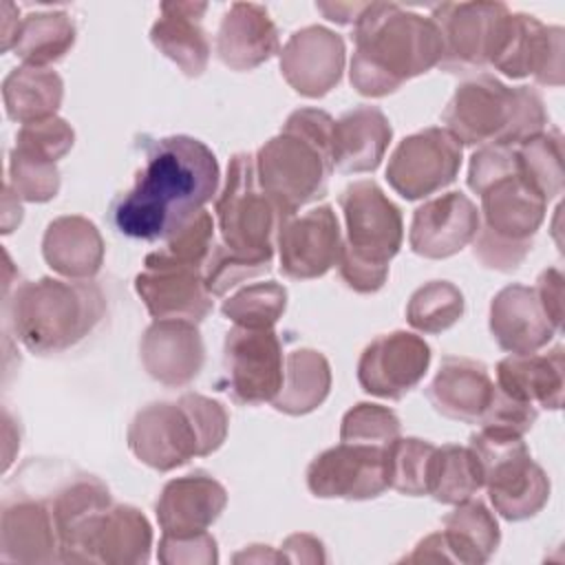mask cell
Wrapping results in <instances>:
<instances>
[{
	"label": "cell",
	"mask_w": 565,
	"mask_h": 565,
	"mask_svg": "<svg viewBox=\"0 0 565 565\" xmlns=\"http://www.w3.org/2000/svg\"><path fill=\"white\" fill-rule=\"evenodd\" d=\"M218 161L199 139L172 135L146 146L135 185L115 199L110 221L119 234L166 241L216 194Z\"/></svg>",
	"instance_id": "1"
},
{
	"label": "cell",
	"mask_w": 565,
	"mask_h": 565,
	"mask_svg": "<svg viewBox=\"0 0 565 565\" xmlns=\"http://www.w3.org/2000/svg\"><path fill=\"white\" fill-rule=\"evenodd\" d=\"M351 86L366 97L395 93L404 82L439 66L444 44L433 18L393 2H369L353 24Z\"/></svg>",
	"instance_id": "2"
},
{
	"label": "cell",
	"mask_w": 565,
	"mask_h": 565,
	"mask_svg": "<svg viewBox=\"0 0 565 565\" xmlns=\"http://www.w3.org/2000/svg\"><path fill=\"white\" fill-rule=\"evenodd\" d=\"M333 124L324 110L298 108L258 148V183L285 214L294 216L298 207L324 196L333 172Z\"/></svg>",
	"instance_id": "3"
},
{
	"label": "cell",
	"mask_w": 565,
	"mask_h": 565,
	"mask_svg": "<svg viewBox=\"0 0 565 565\" xmlns=\"http://www.w3.org/2000/svg\"><path fill=\"white\" fill-rule=\"evenodd\" d=\"M106 296L93 280L40 278L18 285L7 300L15 338L35 355L62 353L82 342L104 318Z\"/></svg>",
	"instance_id": "4"
},
{
	"label": "cell",
	"mask_w": 565,
	"mask_h": 565,
	"mask_svg": "<svg viewBox=\"0 0 565 565\" xmlns=\"http://www.w3.org/2000/svg\"><path fill=\"white\" fill-rule=\"evenodd\" d=\"M444 128L461 146H519L547 126L541 95L530 86H505L481 73L457 86L441 113Z\"/></svg>",
	"instance_id": "5"
},
{
	"label": "cell",
	"mask_w": 565,
	"mask_h": 565,
	"mask_svg": "<svg viewBox=\"0 0 565 565\" xmlns=\"http://www.w3.org/2000/svg\"><path fill=\"white\" fill-rule=\"evenodd\" d=\"M347 238L340 252V276L358 294H375L388 278V265L402 247L399 207L371 181H353L340 194Z\"/></svg>",
	"instance_id": "6"
},
{
	"label": "cell",
	"mask_w": 565,
	"mask_h": 565,
	"mask_svg": "<svg viewBox=\"0 0 565 565\" xmlns=\"http://www.w3.org/2000/svg\"><path fill=\"white\" fill-rule=\"evenodd\" d=\"M479 199L481 223L472 252L483 267L514 271L532 249L547 199L521 174V168L490 183Z\"/></svg>",
	"instance_id": "7"
},
{
	"label": "cell",
	"mask_w": 565,
	"mask_h": 565,
	"mask_svg": "<svg viewBox=\"0 0 565 565\" xmlns=\"http://www.w3.org/2000/svg\"><path fill=\"white\" fill-rule=\"evenodd\" d=\"M468 448L479 459L483 488L497 514L525 521L543 510L550 499V479L532 459L523 435L494 426H479Z\"/></svg>",
	"instance_id": "8"
},
{
	"label": "cell",
	"mask_w": 565,
	"mask_h": 565,
	"mask_svg": "<svg viewBox=\"0 0 565 565\" xmlns=\"http://www.w3.org/2000/svg\"><path fill=\"white\" fill-rule=\"evenodd\" d=\"M221 243L245 258L274 263L278 230L291 216L260 188L249 152L230 159L223 188L214 203Z\"/></svg>",
	"instance_id": "9"
},
{
	"label": "cell",
	"mask_w": 565,
	"mask_h": 565,
	"mask_svg": "<svg viewBox=\"0 0 565 565\" xmlns=\"http://www.w3.org/2000/svg\"><path fill=\"white\" fill-rule=\"evenodd\" d=\"M227 395L243 406L274 402L285 377V355L274 329L234 324L223 342Z\"/></svg>",
	"instance_id": "10"
},
{
	"label": "cell",
	"mask_w": 565,
	"mask_h": 565,
	"mask_svg": "<svg viewBox=\"0 0 565 565\" xmlns=\"http://www.w3.org/2000/svg\"><path fill=\"white\" fill-rule=\"evenodd\" d=\"M510 9L503 2H441L433 7V22L441 33L439 68L455 75L490 66L494 44Z\"/></svg>",
	"instance_id": "11"
},
{
	"label": "cell",
	"mask_w": 565,
	"mask_h": 565,
	"mask_svg": "<svg viewBox=\"0 0 565 565\" xmlns=\"http://www.w3.org/2000/svg\"><path fill=\"white\" fill-rule=\"evenodd\" d=\"M461 148L463 146L441 126L408 135L388 157L386 181L408 201L430 196L457 179Z\"/></svg>",
	"instance_id": "12"
},
{
	"label": "cell",
	"mask_w": 565,
	"mask_h": 565,
	"mask_svg": "<svg viewBox=\"0 0 565 565\" xmlns=\"http://www.w3.org/2000/svg\"><path fill=\"white\" fill-rule=\"evenodd\" d=\"M128 448L157 472H170L194 457H205L199 428L181 399L141 408L128 426Z\"/></svg>",
	"instance_id": "13"
},
{
	"label": "cell",
	"mask_w": 565,
	"mask_h": 565,
	"mask_svg": "<svg viewBox=\"0 0 565 565\" xmlns=\"http://www.w3.org/2000/svg\"><path fill=\"white\" fill-rule=\"evenodd\" d=\"M563 29L545 26L534 15L508 13L494 44L490 66L505 77L532 75L536 84L563 86Z\"/></svg>",
	"instance_id": "14"
},
{
	"label": "cell",
	"mask_w": 565,
	"mask_h": 565,
	"mask_svg": "<svg viewBox=\"0 0 565 565\" xmlns=\"http://www.w3.org/2000/svg\"><path fill=\"white\" fill-rule=\"evenodd\" d=\"M135 291L154 320L201 322L212 311L203 269L185 265L163 249L150 252L135 276Z\"/></svg>",
	"instance_id": "15"
},
{
	"label": "cell",
	"mask_w": 565,
	"mask_h": 565,
	"mask_svg": "<svg viewBox=\"0 0 565 565\" xmlns=\"http://www.w3.org/2000/svg\"><path fill=\"white\" fill-rule=\"evenodd\" d=\"M386 450L369 444L340 441L320 452L307 468V488L318 499L364 501L388 488Z\"/></svg>",
	"instance_id": "16"
},
{
	"label": "cell",
	"mask_w": 565,
	"mask_h": 565,
	"mask_svg": "<svg viewBox=\"0 0 565 565\" xmlns=\"http://www.w3.org/2000/svg\"><path fill=\"white\" fill-rule=\"evenodd\" d=\"M428 364L430 347L422 335L393 331L364 347L358 360V382L369 395L402 399L422 382Z\"/></svg>",
	"instance_id": "17"
},
{
	"label": "cell",
	"mask_w": 565,
	"mask_h": 565,
	"mask_svg": "<svg viewBox=\"0 0 565 565\" xmlns=\"http://www.w3.org/2000/svg\"><path fill=\"white\" fill-rule=\"evenodd\" d=\"M280 271L294 280L324 276L340 260L342 234L331 205H318L282 223L276 236Z\"/></svg>",
	"instance_id": "18"
},
{
	"label": "cell",
	"mask_w": 565,
	"mask_h": 565,
	"mask_svg": "<svg viewBox=\"0 0 565 565\" xmlns=\"http://www.w3.org/2000/svg\"><path fill=\"white\" fill-rule=\"evenodd\" d=\"M110 505L108 486L93 475H79L57 490L51 510L60 536V561L95 563L93 539Z\"/></svg>",
	"instance_id": "19"
},
{
	"label": "cell",
	"mask_w": 565,
	"mask_h": 565,
	"mask_svg": "<svg viewBox=\"0 0 565 565\" xmlns=\"http://www.w3.org/2000/svg\"><path fill=\"white\" fill-rule=\"evenodd\" d=\"M344 42L327 26H305L289 35L280 49L285 82L305 97H322L338 86L344 71Z\"/></svg>",
	"instance_id": "20"
},
{
	"label": "cell",
	"mask_w": 565,
	"mask_h": 565,
	"mask_svg": "<svg viewBox=\"0 0 565 565\" xmlns=\"http://www.w3.org/2000/svg\"><path fill=\"white\" fill-rule=\"evenodd\" d=\"M479 223V210L463 192H446L415 210L408 243L417 256L448 258L475 241Z\"/></svg>",
	"instance_id": "21"
},
{
	"label": "cell",
	"mask_w": 565,
	"mask_h": 565,
	"mask_svg": "<svg viewBox=\"0 0 565 565\" xmlns=\"http://www.w3.org/2000/svg\"><path fill=\"white\" fill-rule=\"evenodd\" d=\"M139 355L152 380L179 388L201 373L205 347L196 322L154 320L141 335Z\"/></svg>",
	"instance_id": "22"
},
{
	"label": "cell",
	"mask_w": 565,
	"mask_h": 565,
	"mask_svg": "<svg viewBox=\"0 0 565 565\" xmlns=\"http://www.w3.org/2000/svg\"><path fill=\"white\" fill-rule=\"evenodd\" d=\"M227 505V490L201 470L170 479L154 505L159 527L168 536L207 532Z\"/></svg>",
	"instance_id": "23"
},
{
	"label": "cell",
	"mask_w": 565,
	"mask_h": 565,
	"mask_svg": "<svg viewBox=\"0 0 565 565\" xmlns=\"http://www.w3.org/2000/svg\"><path fill=\"white\" fill-rule=\"evenodd\" d=\"M494 382L483 362L463 355H444L437 375L426 388L430 406L455 422L479 424L494 397Z\"/></svg>",
	"instance_id": "24"
},
{
	"label": "cell",
	"mask_w": 565,
	"mask_h": 565,
	"mask_svg": "<svg viewBox=\"0 0 565 565\" xmlns=\"http://www.w3.org/2000/svg\"><path fill=\"white\" fill-rule=\"evenodd\" d=\"M0 556L9 563L60 561V536L51 501L18 497L2 503Z\"/></svg>",
	"instance_id": "25"
},
{
	"label": "cell",
	"mask_w": 565,
	"mask_h": 565,
	"mask_svg": "<svg viewBox=\"0 0 565 565\" xmlns=\"http://www.w3.org/2000/svg\"><path fill=\"white\" fill-rule=\"evenodd\" d=\"M490 333L503 351L534 353L558 331L550 322L534 287L508 285L490 302Z\"/></svg>",
	"instance_id": "26"
},
{
	"label": "cell",
	"mask_w": 565,
	"mask_h": 565,
	"mask_svg": "<svg viewBox=\"0 0 565 565\" xmlns=\"http://www.w3.org/2000/svg\"><path fill=\"white\" fill-rule=\"evenodd\" d=\"M216 53L232 71H252L280 53L278 29L267 9L254 2H234L221 20Z\"/></svg>",
	"instance_id": "27"
},
{
	"label": "cell",
	"mask_w": 565,
	"mask_h": 565,
	"mask_svg": "<svg viewBox=\"0 0 565 565\" xmlns=\"http://www.w3.org/2000/svg\"><path fill=\"white\" fill-rule=\"evenodd\" d=\"M497 388L536 408L558 411L565 391L563 347L547 353H510L497 364Z\"/></svg>",
	"instance_id": "28"
},
{
	"label": "cell",
	"mask_w": 565,
	"mask_h": 565,
	"mask_svg": "<svg viewBox=\"0 0 565 565\" xmlns=\"http://www.w3.org/2000/svg\"><path fill=\"white\" fill-rule=\"evenodd\" d=\"M161 15L150 29V42L172 60L183 75L199 77L210 62V40L201 26L205 2H163Z\"/></svg>",
	"instance_id": "29"
},
{
	"label": "cell",
	"mask_w": 565,
	"mask_h": 565,
	"mask_svg": "<svg viewBox=\"0 0 565 565\" xmlns=\"http://www.w3.org/2000/svg\"><path fill=\"white\" fill-rule=\"evenodd\" d=\"M393 128L375 106L347 110L333 124V170L344 174L373 172L391 143Z\"/></svg>",
	"instance_id": "30"
},
{
	"label": "cell",
	"mask_w": 565,
	"mask_h": 565,
	"mask_svg": "<svg viewBox=\"0 0 565 565\" xmlns=\"http://www.w3.org/2000/svg\"><path fill=\"white\" fill-rule=\"evenodd\" d=\"M42 256L53 271L71 280H90L104 263V241L97 225L84 216H60L46 225Z\"/></svg>",
	"instance_id": "31"
},
{
	"label": "cell",
	"mask_w": 565,
	"mask_h": 565,
	"mask_svg": "<svg viewBox=\"0 0 565 565\" xmlns=\"http://www.w3.org/2000/svg\"><path fill=\"white\" fill-rule=\"evenodd\" d=\"M152 547V530L148 519L132 505L117 503L104 514L95 539V563L108 565H139L148 563Z\"/></svg>",
	"instance_id": "32"
},
{
	"label": "cell",
	"mask_w": 565,
	"mask_h": 565,
	"mask_svg": "<svg viewBox=\"0 0 565 565\" xmlns=\"http://www.w3.org/2000/svg\"><path fill=\"white\" fill-rule=\"evenodd\" d=\"M64 97L62 77L42 66H18L2 82V102L7 117L18 124L55 117Z\"/></svg>",
	"instance_id": "33"
},
{
	"label": "cell",
	"mask_w": 565,
	"mask_h": 565,
	"mask_svg": "<svg viewBox=\"0 0 565 565\" xmlns=\"http://www.w3.org/2000/svg\"><path fill=\"white\" fill-rule=\"evenodd\" d=\"M444 541L452 563L481 565L499 547L501 532L494 514L483 501L468 499L444 519Z\"/></svg>",
	"instance_id": "34"
},
{
	"label": "cell",
	"mask_w": 565,
	"mask_h": 565,
	"mask_svg": "<svg viewBox=\"0 0 565 565\" xmlns=\"http://www.w3.org/2000/svg\"><path fill=\"white\" fill-rule=\"evenodd\" d=\"M331 391V366L320 351L296 349L285 358L282 386L271 402L278 413L307 415L316 411Z\"/></svg>",
	"instance_id": "35"
},
{
	"label": "cell",
	"mask_w": 565,
	"mask_h": 565,
	"mask_svg": "<svg viewBox=\"0 0 565 565\" xmlns=\"http://www.w3.org/2000/svg\"><path fill=\"white\" fill-rule=\"evenodd\" d=\"M73 44L75 24L71 15L64 11H40L22 18L13 51L26 66L46 68L60 62Z\"/></svg>",
	"instance_id": "36"
},
{
	"label": "cell",
	"mask_w": 565,
	"mask_h": 565,
	"mask_svg": "<svg viewBox=\"0 0 565 565\" xmlns=\"http://www.w3.org/2000/svg\"><path fill=\"white\" fill-rule=\"evenodd\" d=\"M483 488L479 459L468 446H437L430 470L428 494L446 505H459L472 499Z\"/></svg>",
	"instance_id": "37"
},
{
	"label": "cell",
	"mask_w": 565,
	"mask_h": 565,
	"mask_svg": "<svg viewBox=\"0 0 565 565\" xmlns=\"http://www.w3.org/2000/svg\"><path fill=\"white\" fill-rule=\"evenodd\" d=\"M521 174L550 201L563 192V137L556 128L543 130L514 146Z\"/></svg>",
	"instance_id": "38"
},
{
	"label": "cell",
	"mask_w": 565,
	"mask_h": 565,
	"mask_svg": "<svg viewBox=\"0 0 565 565\" xmlns=\"http://www.w3.org/2000/svg\"><path fill=\"white\" fill-rule=\"evenodd\" d=\"M463 294L448 280H430L413 291L406 320L422 333H441L463 316Z\"/></svg>",
	"instance_id": "39"
},
{
	"label": "cell",
	"mask_w": 565,
	"mask_h": 565,
	"mask_svg": "<svg viewBox=\"0 0 565 565\" xmlns=\"http://www.w3.org/2000/svg\"><path fill=\"white\" fill-rule=\"evenodd\" d=\"M435 450L437 446L426 439L397 437L386 450L388 488L408 497L428 494Z\"/></svg>",
	"instance_id": "40"
},
{
	"label": "cell",
	"mask_w": 565,
	"mask_h": 565,
	"mask_svg": "<svg viewBox=\"0 0 565 565\" xmlns=\"http://www.w3.org/2000/svg\"><path fill=\"white\" fill-rule=\"evenodd\" d=\"M287 309V289L276 282H254L223 300V316L238 327L274 329Z\"/></svg>",
	"instance_id": "41"
},
{
	"label": "cell",
	"mask_w": 565,
	"mask_h": 565,
	"mask_svg": "<svg viewBox=\"0 0 565 565\" xmlns=\"http://www.w3.org/2000/svg\"><path fill=\"white\" fill-rule=\"evenodd\" d=\"M7 183L20 199L31 203H44L51 201L60 190V170L55 161L13 146L9 154Z\"/></svg>",
	"instance_id": "42"
},
{
	"label": "cell",
	"mask_w": 565,
	"mask_h": 565,
	"mask_svg": "<svg viewBox=\"0 0 565 565\" xmlns=\"http://www.w3.org/2000/svg\"><path fill=\"white\" fill-rule=\"evenodd\" d=\"M402 433L399 417L380 404L360 402L344 413L340 424V441L369 444L388 448Z\"/></svg>",
	"instance_id": "43"
},
{
	"label": "cell",
	"mask_w": 565,
	"mask_h": 565,
	"mask_svg": "<svg viewBox=\"0 0 565 565\" xmlns=\"http://www.w3.org/2000/svg\"><path fill=\"white\" fill-rule=\"evenodd\" d=\"M271 269L269 260H254L230 252L223 243L214 245L205 267L203 282L210 296H225L232 287L241 285L247 278H256Z\"/></svg>",
	"instance_id": "44"
},
{
	"label": "cell",
	"mask_w": 565,
	"mask_h": 565,
	"mask_svg": "<svg viewBox=\"0 0 565 565\" xmlns=\"http://www.w3.org/2000/svg\"><path fill=\"white\" fill-rule=\"evenodd\" d=\"M214 245V218L210 212L201 210L172 232L161 249L185 265L203 269Z\"/></svg>",
	"instance_id": "45"
},
{
	"label": "cell",
	"mask_w": 565,
	"mask_h": 565,
	"mask_svg": "<svg viewBox=\"0 0 565 565\" xmlns=\"http://www.w3.org/2000/svg\"><path fill=\"white\" fill-rule=\"evenodd\" d=\"M75 141L73 128L62 117H49L42 121L24 124L15 135V148L44 157L49 161H60Z\"/></svg>",
	"instance_id": "46"
},
{
	"label": "cell",
	"mask_w": 565,
	"mask_h": 565,
	"mask_svg": "<svg viewBox=\"0 0 565 565\" xmlns=\"http://www.w3.org/2000/svg\"><path fill=\"white\" fill-rule=\"evenodd\" d=\"M519 168L516 150L510 146H481L468 168V188L475 194H481L497 179L514 172Z\"/></svg>",
	"instance_id": "47"
},
{
	"label": "cell",
	"mask_w": 565,
	"mask_h": 565,
	"mask_svg": "<svg viewBox=\"0 0 565 565\" xmlns=\"http://www.w3.org/2000/svg\"><path fill=\"white\" fill-rule=\"evenodd\" d=\"M159 561L166 565H212L218 561L216 541L212 534H190V536H168L159 541Z\"/></svg>",
	"instance_id": "48"
},
{
	"label": "cell",
	"mask_w": 565,
	"mask_h": 565,
	"mask_svg": "<svg viewBox=\"0 0 565 565\" xmlns=\"http://www.w3.org/2000/svg\"><path fill=\"white\" fill-rule=\"evenodd\" d=\"M534 291L556 331L563 329V274L556 267H547L536 278Z\"/></svg>",
	"instance_id": "49"
},
{
	"label": "cell",
	"mask_w": 565,
	"mask_h": 565,
	"mask_svg": "<svg viewBox=\"0 0 565 565\" xmlns=\"http://www.w3.org/2000/svg\"><path fill=\"white\" fill-rule=\"evenodd\" d=\"M280 554L287 563H324L327 554L322 543L311 534H291L282 541Z\"/></svg>",
	"instance_id": "50"
},
{
	"label": "cell",
	"mask_w": 565,
	"mask_h": 565,
	"mask_svg": "<svg viewBox=\"0 0 565 565\" xmlns=\"http://www.w3.org/2000/svg\"><path fill=\"white\" fill-rule=\"evenodd\" d=\"M404 563H452L448 545L441 532H433L424 536L408 556L402 558Z\"/></svg>",
	"instance_id": "51"
},
{
	"label": "cell",
	"mask_w": 565,
	"mask_h": 565,
	"mask_svg": "<svg viewBox=\"0 0 565 565\" xmlns=\"http://www.w3.org/2000/svg\"><path fill=\"white\" fill-rule=\"evenodd\" d=\"M369 2H316V9L331 22L355 24Z\"/></svg>",
	"instance_id": "52"
},
{
	"label": "cell",
	"mask_w": 565,
	"mask_h": 565,
	"mask_svg": "<svg viewBox=\"0 0 565 565\" xmlns=\"http://www.w3.org/2000/svg\"><path fill=\"white\" fill-rule=\"evenodd\" d=\"M2 194H4L2 196V232L9 234L22 221V205H20V196L11 190L9 183H4Z\"/></svg>",
	"instance_id": "53"
},
{
	"label": "cell",
	"mask_w": 565,
	"mask_h": 565,
	"mask_svg": "<svg viewBox=\"0 0 565 565\" xmlns=\"http://www.w3.org/2000/svg\"><path fill=\"white\" fill-rule=\"evenodd\" d=\"M15 15H18L15 7L11 2H2V51H9L15 46V38L22 22Z\"/></svg>",
	"instance_id": "54"
},
{
	"label": "cell",
	"mask_w": 565,
	"mask_h": 565,
	"mask_svg": "<svg viewBox=\"0 0 565 565\" xmlns=\"http://www.w3.org/2000/svg\"><path fill=\"white\" fill-rule=\"evenodd\" d=\"M285 561L280 552H274L269 545H249L247 550L234 556V563H280Z\"/></svg>",
	"instance_id": "55"
}]
</instances>
